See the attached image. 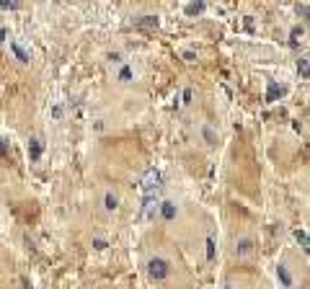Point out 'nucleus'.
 <instances>
[{"label":"nucleus","mask_w":310,"mask_h":289,"mask_svg":"<svg viewBox=\"0 0 310 289\" xmlns=\"http://www.w3.org/2000/svg\"><path fill=\"white\" fill-rule=\"evenodd\" d=\"M297 73H300L303 80H308V75H310V60H308L305 54L300 57V60H297Z\"/></svg>","instance_id":"12"},{"label":"nucleus","mask_w":310,"mask_h":289,"mask_svg":"<svg viewBox=\"0 0 310 289\" xmlns=\"http://www.w3.org/2000/svg\"><path fill=\"white\" fill-rule=\"evenodd\" d=\"M204 253H207V261H212L215 258V238H207V243H204Z\"/></svg>","instance_id":"18"},{"label":"nucleus","mask_w":310,"mask_h":289,"mask_svg":"<svg viewBox=\"0 0 310 289\" xmlns=\"http://www.w3.org/2000/svg\"><path fill=\"white\" fill-rule=\"evenodd\" d=\"M158 189H160V170H158V168L145 170V176H142V181H140V191H142L145 196H150V194H155Z\"/></svg>","instance_id":"2"},{"label":"nucleus","mask_w":310,"mask_h":289,"mask_svg":"<svg viewBox=\"0 0 310 289\" xmlns=\"http://www.w3.org/2000/svg\"><path fill=\"white\" fill-rule=\"evenodd\" d=\"M10 52H13V57H16L21 65H29V62H31V54H29L24 47H21V41H16V39L10 41Z\"/></svg>","instance_id":"9"},{"label":"nucleus","mask_w":310,"mask_h":289,"mask_svg":"<svg viewBox=\"0 0 310 289\" xmlns=\"http://www.w3.org/2000/svg\"><path fill=\"white\" fill-rule=\"evenodd\" d=\"M21 3H0V10H18Z\"/></svg>","instance_id":"22"},{"label":"nucleus","mask_w":310,"mask_h":289,"mask_svg":"<svg viewBox=\"0 0 310 289\" xmlns=\"http://www.w3.org/2000/svg\"><path fill=\"white\" fill-rule=\"evenodd\" d=\"M222 289H233V287H230V284H227V287H222Z\"/></svg>","instance_id":"26"},{"label":"nucleus","mask_w":310,"mask_h":289,"mask_svg":"<svg viewBox=\"0 0 310 289\" xmlns=\"http://www.w3.org/2000/svg\"><path fill=\"white\" fill-rule=\"evenodd\" d=\"M191 96H194V93H191V90H189V88H186V90H183V103H191Z\"/></svg>","instance_id":"25"},{"label":"nucleus","mask_w":310,"mask_h":289,"mask_svg":"<svg viewBox=\"0 0 310 289\" xmlns=\"http://www.w3.org/2000/svg\"><path fill=\"white\" fill-rule=\"evenodd\" d=\"M158 206H160V202H158L155 194L145 196V199H142V219H147V222H155V219H158Z\"/></svg>","instance_id":"3"},{"label":"nucleus","mask_w":310,"mask_h":289,"mask_svg":"<svg viewBox=\"0 0 310 289\" xmlns=\"http://www.w3.org/2000/svg\"><path fill=\"white\" fill-rule=\"evenodd\" d=\"M277 279H279V284H282L284 289H290V287L295 284V279H292V271L287 269V263H277Z\"/></svg>","instance_id":"7"},{"label":"nucleus","mask_w":310,"mask_h":289,"mask_svg":"<svg viewBox=\"0 0 310 289\" xmlns=\"http://www.w3.org/2000/svg\"><path fill=\"white\" fill-rule=\"evenodd\" d=\"M284 96H287V85H279L277 80H271V83L266 85V103H277Z\"/></svg>","instance_id":"5"},{"label":"nucleus","mask_w":310,"mask_h":289,"mask_svg":"<svg viewBox=\"0 0 310 289\" xmlns=\"http://www.w3.org/2000/svg\"><path fill=\"white\" fill-rule=\"evenodd\" d=\"M134 78V73H132V67H127V65H124L122 67V70H119V80H122V83H130V80Z\"/></svg>","instance_id":"17"},{"label":"nucleus","mask_w":310,"mask_h":289,"mask_svg":"<svg viewBox=\"0 0 310 289\" xmlns=\"http://www.w3.org/2000/svg\"><path fill=\"white\" fill-rule=\"evenodd\" d=\"M254 250H256V243L251 240V238H243V240H238V246H235V256H238V258H246V256H251Z\"/></svg>","instance_id":"6"},{"label":"nucleus","mask_w":310,"mask_h":289,"mask_svg":"<svg viewBox=\"0 0 310 289\" xmlns=\"http://www.w3.org/2000/svg\"><path fill=\"white\" fill-rule=\"evenodd\" d=\"M42 153H44L42 140H39V137H31V140H29V158H31V163H37V160L42 158Z\"/></svg>","instance_id":"10"},{"label":"nucleus","mask_w":310,"mask_h":289,"mask_svg":"<svg viewBox=\"0 0 310 289\" xmlns=\"http://www.w3.org/2000/svg\"><path fill=\"white\" fill-rule=\"evenodd\" d=\"M303 34H305V29H303V26H295V29L290 31V47H297V39H300Z\"/></svg>","instance_id":"16"},{"label":"nucleus","mask_w":310,"mask_h":289,"mask_svg":"<svg viewBox=\"0 0 310 289\" xmlns=\"http://www.w3.org/2000/svg\"><path fill=\"white\" fill-rule=\"evenodd\" d=\"M103 209H106V212H117L119 209V196L114 194V191L103 194Z\"/></svg>","instance_id":"11"},{"label":"nucleus","mask_w":310,"mask_h":289,"mask_svg":"<svg viewBox=\"0 0 310 289\" xmlns=\"http://www.w3.org/2000/svg\"><path fill=\"white\" fill-rule=\"evenodd\" d=\"M147 274H150L153 282H166L168 276H171V261L168 258H160V256L150 258V261H147Z\"/></svg>","instance_id":"1"},{"label":"nucleus","mask_w":310,"mask_h":289,"mask_svg":"<svg viewBox=\"0 0 310 289\" xmlns=\"http://www.w3.org/2000/svg\"><path fill=\"white\" fill-rule=\"evenodd\" d=\"M183 60H186V62H197V54H194V52H183Z\"/></svg>","instance_id":"24"},{"label":"nucleus","mask_w":310,"mask_h":289,"mask_svg":"<svg viewBox=\"0 0 310 289\" xmlns=\"http://www.w3.org/2000/svg\"><path fill=\"white\" fill-rule=\"evenodd\" d=\"M158 217L163 219V222H174V219L178 217V206H176V202H171V199L160 202V206H158Z\"/></svg>","instance_id":"4"},{"label":"nucleus","mask_w":310,"mask_h":289,"mask_svg":"<svg viewBox=\"0 0 310 289\" xmlns=\"http://www.w3.org/2000/svg\"><path fill=\"white\" fill-rule=\"evenodd\" d=\"M93 248H96V250H106V248H109V243L103 240V238H93Z\"/></svg>","instance_id":"20"},{"label":"nucleus","mask_w":310,"mask_h":289,"mask_svg":"<svg viewBox=\"0 0 310 289\" xmlns=\"http://www.w3.org/2000/svg\"><path fill=\"white\" fill-rule=\"evenodd\" d=\"M204 8H207L204 3H186V5H183V13H186V16H199Z\"/></svg>","instance_id":"14"},{"label":"nucleus","mask_w":310,"mask_h":289,"mask_svg":"<svg viewBox=\"0 0 310 289\" xmlns=\"http://www.w3.org/2000/svg\"><path fill=\"white\" fill-rule=\"evenodd\" d=\"M134 24H137V29H147V31H153V29L160 26V18L153 16V13H147V16H140V18L134 21Z\"/></svg>","instance_id":"8"},{"label":"nucleus","mask_w":310,"mask_h":289,"mask_svg":"<svg viewBox=\"0 0 310 289\" xmlns=\"http://www.w3.org/2000/svg\"><path fill=\"white\" fill-rule=\"evenodd\" d=\"M292 235H295V240H297V243H300V246H303V250L308 253V246H310V240H308V233H305V230H295Z\"/></svg>","instance_id":"15"},{"label":"nucleus","mask_w":310,"mask_h":289,"mask_svg":"<svg viewBox=\"0 0 310 289\" xmlns=\"http://www.w3.org/2000/svg\"><path fill=\"white\" fill-rule=\"evenodd\" d=\"M0 158H8V142L0 137Z\"/></svg>","instance_id":"23"},{"label":"nucleus","mask_w":310,"mask_h":289,"mask_svg":"<svg viewBox=\"0 0 310 289\" xmlns=\"http://www.w3.org/2000/svg\"><path fill=\"white\" fill-rule=\"evenodd\" d=\"M295 10H297V16H303V18H308V10H310V8H308V3H303V5H300V3H297V5H295Z\"/></svg>","instance_id":"21"},{"label":"nucleus","mask_w":310,"mask_h":289,"mask_svg":"<svg viewBox=\"0 0 310 289\" xmlns=\"http://www.w3.org/2000/svg\"><path fill=\"white\" fill-rule=\"evenodd\" d=\"M202 137H204V142H207V145H217V132L212 129L210 124H204V126H202Z\"/></svg>","instance_id":"13"},{"label":"nucleus","mask_w":310,"mask_h":289,"mask_svg":"<svg viewBox=\"0 0 310 289\" xmlns=\"http://www.w3.org/2000/svg\"><path fill=\"white\" fill-rule=\"evenodd\" d=\"M49 114H52V119H54V122H60V119H62V114H65V109L60 106V103H54Z\"/></svg>","instance_id":"19"}]
</instances>
